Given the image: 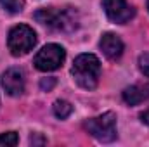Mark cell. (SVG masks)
<instances>
[{
  "instance_id": "3",
  "label": "cell",
  "mask_w": 149,
  "mask_h": 147,
  "mask_svg": "<svg viewBox=\"0 0 149 147\" xmlns=\"http://www.w3.org/2000/svg\"><path fill=\"white\" fill-rule=\"evenodd\" d=\"M83 128L99 142H113L116 139V114L104 112L83 123Z\"/></svg>"
},
{
  "instance_id": "11",
  "label": "cell",
  "mask_w": 149,
  "mask_h": 147,
  "mask_svg": "<svg viewBox=\"0 0 149 147\" xmlns=\"http://www.w3.org/2000/svg\"><path fill=\"white\" fill-rule=\"evenodd\" d=\"M0 5L10 12V14H17L24 9V0H0Z\"/></svg>"
},
{
  "instance_id": "6",
  "label": "cell",
  "mask_w": 149,
  "mask_h": 147,
  "mask_svg": "<svg viewBox=\"0 0 149 147\" xmlns=\"http://www.w3.org/2000/svg\"><path fill=\"white\" fill-rule=\"evenodd\" d=\"M102 7L106 16L118 24H125L135 16V9L128 5L127 0H102Z\"/></svg>"
},
{
  "instance_id": "1",
  "label": "cell",
  "mask_w": 149,
  "mask_h": 147,
  "mask_svg": "<svg viewBox=\"0 0 149 147\" xmlns=\"http://www.w3.org/2000/svg\"><path fill=\"white\" fill-rule=\"evenodd\" d=\"M35 19L56 31H73L80 23L78 12L73 7H43L35 12Z\"/></svg>"
},
{
  "instance_id": "8",
  "label": "cell",
  "mask_w": 149,
  "mask_h": 147,
  "mask_svg": "<svg viewBox=\"0 0 149 147\" xmlns=\"http://www.w3.org/2000/svg\"><path fill=\"white\" fill-rule=\"evenodd\" d=\"M99 47H101L102 54L108 59H111V61L120 59L121 54H123V42L114 33H104L102 38H101V42H99Z\"/></svg>"
},
{
  "instance_id": "2",
  "label": "cell",
  "mask_w": 149,
  "mask_h": 147,
  "mask_svg": "<svg viewBox=\"0 0 149 147\" xmlns=\"http://www.w3.org/2000/svg\"><path fill=\"white\" fill-rule=\"evenodd\" d=\"M74 81L85 88V90H94L99 83L101 76V62L94 54H80L73 62L71 68Z\"/></svg>"
},
{
  "instance_id": "10",
  "label": "cell",
  "mask_w": 149,
  "mask_h": 147,
  "mask_svg": "<svg viewBox=\"0 0 149 147\" xmlns=\"http://www.w3.org/2000/svg\"><path fill=\"white\" fill-rule=\"evenodd\" d=\"M71 112H73V106H71L68 101H56V102H54V114H56L59 119L68 118Z\"/></svg>"
},
{
  "instance_id": "7",
  "label": "cell",
  "mask_w": 149,
  "mask_h": 147,
  "mask_svg": "<svg viewBox=\"0 0 149 147\" xmlns=\"http://www.w3.org/2000/svg\"><path fill=\"white\" fill-rule=\"evenodd\" d=\"M2 81V87L3 90L9 94V95H21L24 92V74L19 68H10L7 69L5 73L2 74L0 78Z\"/></svg>"
},
{
  "instance_id": "14",
  "label": "cell",
  "mask_w": 149,
  "mask_h": 147,
  "mask_svg": "<svg viewBox=\"0 0 149 147\" xmlns=\"http://www.w3.org/2000/svg\"><path fill=\"white\" fill-rule=\"evenodd\" d=\"M139 68L146 76H149V54H142L139 57Z\"/></svg>"
},
{
  "instance_id": "4",
  "label": "cell",
  "mask_w": 149,
  "mask_h": 147,
  "mask_svg": "<svg viewBox=\"0 0 149 147\" xmlns=\"http://www.w3.org/2000/svg\"><path fill=\"white\" fill-rule=\"evenodd\" d=\"M7 45H9V50L12 55H24L30 50H33V47L37 45V35L26 24L14 26L9 33Z\"/></svg>"
},
{
  "instance_id": "5",
  "label": "cell",
  "mask_w": 149,
  "mask_h": 147,
  "mask_svg": "<svg viewBox=\"0 0 149 147\" xmlns=\"http://www.w3.org/2000/svg\"><path fill=\"white\" fill-rule=\"evenodd\" d=\"M64 59H66L64 49L57 43H49L42 50H38V54L33 59V64L40 71H54L63 66Z\"/></svg>"
},
{
  "instance_id": "13",
  "label": "cell",
  "mask_w": 149,
  "mask_h": 147,
  "mask_svg": "<svg viewBox=\"0 0 149 147\" xmlns=\"http://www.w3.org/2000/svg\"><path fill=\"white\" fill-rule=\"evenodd\" d=\"M56 83H57L56 78H42V80H40V88H42L43 92H50V90L56 87Z\"/></svg>"
},
{
  "instance_id": "9",
  "label": "cell",
  "mask_w": 149,
  "mask_h": 147,
  "mask_svg": "<svg viewBox=\"0 0 149 147\" xmlns=\"http://www.w3.org/2000/svg\"><path fill=\"white\" fill-rule=\"evenodd\" d=\"M149 99V85H132L123 90V101L128 106H137Z\"/></svg>"
},
{
  "instance_id": "16",
  "label": "cell",
  "mask_w": 149,
  "mask_h": 147,
  "mask_svg": "<svg viewBox=\"0 0 149 147\" xmlns=\"http://www.w3.org/2000/svg\"><path fill=\"white\" fill-rule=\"evenodd\" d=\"M148 10H149V0H148Z\"/></svg>"
},
{
  "instance_id": "12",
  "label": "cell",
  "mask_w": 149,
  "mask_h": 147,
  "mask_svg": "<svg viewBox=\"0 0 149 147\" xmlns=\"http://www.w3.org/2000/svg\"><path fill=\"white\" fill-rule=\"evenodd\" d=\"M17 144V133L16 132H7V133H0V146H16Z\"/></svg>"
},
{
  "instance_id": "15",
  "label": "cell",
  "mask_w": 149,
  "mask_h": 147,
  "mask_svg": "<svg viewBox=\"0 0 149 147\" xmlns=\"http://www.w3.org/2000/svg\"><path fill=\"white\" fill-rule=\"evenodd\" d=\"M141 119H142V123H146L149 126V109H146L142 114H141Z\"/></svg>"
}]
</instances>
